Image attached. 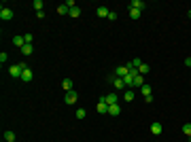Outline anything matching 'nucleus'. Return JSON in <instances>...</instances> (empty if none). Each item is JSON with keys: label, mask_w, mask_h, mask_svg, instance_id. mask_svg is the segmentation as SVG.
Listing matches in <instances>:
<instances>
[{"label": "nucleus", "mask_w": 191, "mask_h": 142, "mask_svg": "<svg viewBox=\"0 0 191 142\" xmlns=\"http://www.w3.org/2000/svg\"><path fill=\"white\" fill-rule=\"evenodd\" d=\"M28 66H26V62H17V64H11L9 66V74H11L13 79H21V72L26 70Z\"/></svg>", "instance_id": "nucleus-1"}, {"label": "nucleus", "mask_w": 191, "mask_h": 142, "mask_svg": "<svg viewBox=\"0 0 191 142\" xmlns=\"http://www.w3.org/2000/svg\"><path fill=\"white\" fill-rule=\"evenodd\" d=\"M98 102H104L106 106H113V104H119V94H106V95H100Z\"/></svg>", "instance_id": "nucleus-2"}, {"label": "nucleus", "mask_w": 191, "mask_h": 142, "mask_svg": "<svg viewBox=\"0 0 191 142\" xmlns=\"http://www.w3.org/2000/svg\"><path fill=\"white\" fill-rule=\"evenodd\" d=\"M13 17H15L13 9H9V7H4V4H2V9H0V19H2V21H11Z\"/></svg>", "instance_id": "nucleus-3"}, {"label": "nucleus", "mask_w": 191, "mask_h": 142, "mask_svg": "<svg viewBox=\"0 0 191 142\" xmlns=\"http://www.w3.org/2000/svg\"><path fill=\"white\" fill-rule=\"evenodd\" d=\"M64 102H66L68 106H74V104L79 102V94H77L74 89H72V91H68V94H66V98H64Z\"/></svg>", "instance_id": "nucleus-4"}, {"label": "nucleus", "mask_w": 191, "mask_h": 142, "mask_svg": "<svg viewBox=\"0 0 191 142\" xmlns=\"http://www.w3.org/2000/svg\"><path fill=\"white\" fill-rule=\"evenodd\" d=\"M115 74H117L119 79H125V76L130 74V68H128V66H117V68H115Z\"/></svg>", "instance_id": "nucleus-5"}, {"label": "nucleus", "mask_w": 191, "mask_h": 142, "mask_svg": "<svg viewBox=\"0 0 191 142\" xmlns=\"http://www.w3.org/2000/svg\"><path fill=\"white\" fill-rule=\"evenodd\" d=\"M108 115H110V117H119V115H121V104H113V106H108Z\"/></svg>", "instance_id": "nucleus-6"}, {"label": "nucleus", "mask_w": 191, "mask_h": 142, "mask_svg": "<svg viewBox=\"0 0 191 142\" xmlns=\"http://www.w3.org/2000/svg\"><path fill=\"white\" fill-rule=\"evenodd\" d=\"M144 7H147V4H144L142 0H132L130 2V9H136V11H142Z\"/></svg>", "instance_id": "nucleus-7"}, {"label": "nucleus", "mask_w": 191, "mask_h": 142, "mask_svg": "<svg viewBox=\"0 0 191 142\" xmlns=\"http://www.w3.org/2000/svg\"><path fill=\"white\" fill-rule=\"evenodd\" d=\"M32 76H34V74H32L30 68H26V70L21 72V81H24V83H30V81H32Z\"/></svg>", "instance_id": "nucleus-8"}, {"label": "nucleus", "mask_w": 191, "mask_h": 142, "mask_svg": "<svg viewBox=\"0 0 191 142\" xmlns=\"http://www.w3.org/2000/svg\"><path fill=\"white\" fill-rule=\"evenodd\" d=\"M96 15L104 19V17H108V15H110V11H108L106 7H98V9H96Z\"/></svg>", "instance_id": "nucleus-9"}, {"label": "nucleus", "mask_w": 191, "mask_h": 142, "mask_svg": "<svg viewBox=\"0 0 191 142\" xmlns=\"http://www.w3.org/2000/svg\"><path fill=\"white\" fill-rule=\"evenodd\" d=\"M13 45H15V47H19V49H21V47H24V45H26L24 36H19V34H17V36H13Z\"/></svg>", "instance_id": "nucleus-10"}, {"label": "nucleus", "mask_w": 191, "mask_h": 142, "mask_svg": "<svg viewBox=\"0 0 191 142\" xmlns=\"http://www.w3.org/2000/svg\"><path fill=\"white\" fill-rule=\"evenodd\" d=\"M161 131H164V127H161V123H153V125H151V134H155V136H159V134H161Z\"/></svg>", "instance_id": "nucleus-11"}, {"label": "nucleus", "mask_w": 191, "mask_h": 142, "mask_svg": "<svg viewBox=\"0 0 191 142\" xmlns=\"http://www.w3.org/2000/svg\"><path fill=\"white\" fill-rule=\"evenodd\" d=\"M142 85H144V76H142V74H138V76L134 79V89H140Z\"/></svg>", "instance_id": "nucleus-12"}, {"label": "nucleus", "mask_w": 191, "mask_h": 142, "mask_svg": "<svg viewBox=\"0 0 191 142\" xmlns=\"http://www.w3.org/2000/svg\"><path fill=\"white\" fill-rule=\"evenodd\" d=\"M96 110H98L100 115H106V112H108V106L104 104V102H98V104H96Z\"/></svg>", "instance_id": "nucleus-13"}, {"label": "nucleus", "mask_w": 191, "mask_h": 142, "mask_svg": "<svg viewBox=\"0 0 191 142\" xmlns=\"http://www.w3.org/2000/svg\"><path fill=\"white\" fill-rule=\"evenodd\" d=\"M62 87H64V91H66V94L72 91V79H64V81H62Z\"/></svg>", "instance_id": "nucleus-14"}, {"label": "nucleus", "mask_w": 191, "mask_h": 142, "mask_svg": "<svg viewBox=\"0 0 191 142\" xmlns=\"http://www.w3.org/2000/svg\"><path fill=\"white\" fill-rule=\"evenodd\" d=\"M68 15H70L72 19H77V17H81V7H72Z\"/></svg>", "instance_id": "nucleus-15"}, {"label": "nucleus", "mask_w": 191, "mask_h": 142, "mask_svg": "<svg viewBox=\"0 0 191 142\" xmlns=\"http://www.w3.org/2000/svg\"><path fill=\"white\" fill-rule=\"evenodd\" d=\"M32 51H34V47H32V45H24V47H21V55H26V57H28V55H32Z\"/></svg>", "instance_id": "nucleus-16"}, {"label": "nucleus", "mask_w": 191, "mask_h": 142, "mask_svg": "<svg viewBox=\"0 0 191 142\" xmlns=\"http://www.w3.org/2000/svg\"><path fill=\"white\" fill-rule=\"evenodd\" d=\"M151 91H153V89H151V85H147V83L140 87V94H142L144 98H147V95H151Z\"/></svg>", "instance_id": "nucleus-17"}, {"label": "nucleus", "mask_w": 191, "mask_h": 142, "mask_svg": "<svg viewBox=\"0 0 191 142\" xmlns=\"http://www.w3.org/2000/svg\"><path fill=\"white\" fill-rule=\"evenodd\" d=\"M68 13H70V9L66 7V2H64V4H60V7H58V15H68Z\"/></svg>", "instance_id": "nucleus-18"}, {"label": "nucleus", "mask_w": 191, "mask_h": 142, "mask_svg": "<svg viewBox=\"0 0 191 142\" xmlns=\"http://www.w3.org/2000/svg\"><path fill=\"white\" fill-rule=\"evenodd\" d=\"M134 98H136L134 91H125V94H123V102H134Z\"/></svg>", "instance_id": "nucleus-19"}, {"label": "nucleus", "mask_w": 191, "mask_h": 142, "mask_svg": "<svg viewBox=\"0 0 191 142\" xmlns=\"http://www.w3.org/2000/svg\"><path fill=\"white\" fill-rule=\"evenodd\" d=\"M149 70H151V66H149V64H140V68H138V72H140V74H149Z\"/></svg>", "instance_id": "nucleus-20"}, {"label": "nucleus", "mask_w": 191, "mask_h": 142, "mask_svg": "<svg viewBox=\"0 0 191 142\" xmlns=\"http://www.w3.org/2000/svg\"><path fill=\"white\" fill-rule=\"evenodd\" d=\"M113 87H115V89H123V87H125L123 79H119V76H117V79H115V83H113Z\"/></svg>", "instance_id": "nucleus-21"}, {"label": "nucleus", "mask_w": 191, "mask_h": 142, "mask_svg": "<svg viewBox=\"0 0 191 142\" xmlns=\"http://www.w3.org/2000/svg\"><path fill=\"white\" fill-rule=\"evenodd\" d=\"M4 140H7V142H15V134H13L11 130H7V131H4Z\"/></svg>", "instance_id": "nucleus-22"}, {"label": "nucleus", "mask_w": 191, "mask_h": 142, "mask_svg": "<svg viewBox=\"0 0 191 142\" xmlns=\"http://www.w3.org/2000/svg\"><path fill=\"white\" fill-rule=\"evenodd\" d=\"M74 115H77V119H85V117H87V110H85V108H77Z\"/></svg>", "instance_id": "nucleus-23"}, {"label": "nucleus", "mask_w": 191, "mask_h": 142, "mask_svg": "<svg viewBox=\"0 0 191 142\" xmlns=\"http://www.w3.org/2000/svg\"><path fill=\"white\" fill-rule=\"evenodd\" d=\"M32 7H34L36 11H43V7H45V2H43V0H34V2H32Z\"/></svg>", "instance_id": "nucleus-24"}, {"label": "nucleus", "mask_w": 191, "mask_h": 142, "mask_svg": "<svg viewBox=\"0 0 191 142\" xmlns=\"http://www.w3.org/2000/svg\"><path fill=\"white\" fill-rule=\"evenodd\" d=\"M142 11H136V9H130V19H138Z\"/></svg>", "instance_id": "nucleus-25"}, {"label": "nucleus", "mask_w": 191, "mask_h": 142, "mask_svg": "<svg viewBox=\"0 0 191 142\" xmlns=\"http://www.w3.org/2000/svg\"><path fill=\"white\" fill-rule=\"evenodd\" d=\"M183 134H185L187 138L191 136V123H187V125H183Z\"/></svg>", "instance_id": "nucleus-26"}, {"label": "nucleus", "mask_w": 191, "mask_h": 142, "mask_svg": "<svg viewBox=\"0 0 191 142\" xmlns=\"http://www.w3.org/2000/svg\"><path fill=\"white\" fill-rule=\"evenodd\" d=\"M115 79H117V74H115V72H113V74H106V83H108V85L115 83Z\"/></svg>", "instance_id": "nucleus-27"}, {"label": "nucleus", "mask_w": 191, "mask_h": 142, "mask_svg": "<svg viewBox=\"0 0 191 142\" xmlns=\"http://www.w3.org/2000/svg\"><path fill=\"white\" fill-rule=\"evenodd\" d=\"M24 40H26V45H32V40H34V36H32V34H24Z\"/></svg>", "instance_id": "nucleus-28"}, {"label": "nucleus", "mask_w": 191, "mask_h": 142, "mask_svg": "<svg viewBox=\"0 0 191 142\" xmlns=\"http://www.w3.org/2000/svg\"><path fill=\"white\" fill-rule=\"evenodd\" d=\"M7 59H9V55H7V53H4V51H2V53H0V64H2V66H4V62H7Z\"/></svg>", "instance_id": "nucleus-29"}, {"label": "nucleus", "mask_w": 191, "mask_h": 142, "mask_svg": "<svg viewBox=\"0 0 191 142\" xmlns=\"http://www.w3.org/2000/svg\"><path fill=\"white\" fill-rule=\"evenodd\" d=\"M185 66H189V68H191V57H187V59H185Z\"/></svg>", "instance_id": "nucleus-30"}, {"label": "nucleus", "mask_w": 191, "mask_h": 142, "mask_svg": "<svg viewBox=\"0 0 191 142\" xmlns=\"http://www.w3.org/2000/svg\"><path fill=\"white\" fill-rule=\"evenodd\" d=\"M187 17H189V19H191V11H187Z\"/></svg>", "instance_id": "nucleus-31"}, {"label": "nucleus", "mask_w": 191, "mask_h": 142, "mask_svg": "<svg viewBox=\"0 0 191 142\" xmlns=\"http://www.w3.org/2000/svg\"><path fill=\"white\" fill-rule=\"evenodd\" d=\"M189 142H191V136H189Z\"/></svg>", "instance_id": "nucleus-32"}]
</instances>
